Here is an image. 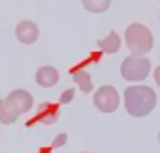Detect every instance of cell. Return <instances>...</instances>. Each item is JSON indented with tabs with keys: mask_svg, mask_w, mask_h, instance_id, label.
<instances>
[{
	"mask_svg": "<svg viewBox=\"0 0 160 153\" xmlns=\"http://www.w3.org/2000/svg\"><path fill=\"white\" fill-rule=\"evenodd\" d=\"M4 100H6L8 107H10L15 115L29 113V111L32 109V103H34L32 94H31L29 90H25V88H15V90H12Z\"/></svg>",
	"mask_w": 160,
	"mask_h": 153,
	"instance_id": "5",
	"label": "cell"
},
{
	"mask_svg": "<svg viewBox=\"0 0 160 153\" xmlns=\"http://www.w3.org/2000/svg\"><path fill=\"white\" fill-rule=\"evenodd\" d=\"M74 100V88H67L65 92H61V96H59V103L61 105H67Z\"/></svg>",
	"mask_w": 160,
	"mask_h": 153,
	"instance_id": "13",
	"label": "cell"
},
{
	"mask_svg": "<svg viewBox=\"0 0 160 153\" xmlns=\"http://www.w3.org/2000/svg\"><path fill=\"white\" fill-rule=\"evenodd\" d=\"M67 140H69V136H67L65 132H61V134H57V136L53 138L52 145H53V147H63V145L67 144Z\"/></svg>",
	"mask_w": 160,
	"mask_h": 153,
	"instance_id": "14",
	"label": "cell"
},
{
	"mask_svg": "<svg viewBox=\"0 0 160 153\" xmlns=\"http://www.w3.org/2000/svg\"><path fill=\"white\" fill-rule=\"evenodd\" d=\"M38 36H40V29H38L36 23H32V21H19L17 23V27H15V38L21 44L31 46V44H34L38 40Z\"/></svg>",
	"mask_w": 160,
	"mask_h": 153,
	"instance_id": "6",
	"label": "cell"
},
{
	"mask_svg": "<svg viewBox=\"0 0 160 153\" xmlns=\"http://www.w3.org/2000/svg\"><path fill=\"white\" fill-rule=\"evenodd\" d=\"M93 105L101 113H114L120 105V94L114 86L103 84L93 92Z\"/></svg>",
	"mask_w": 160,
	"mask_h": 153,
	"instance_id": "4",
	"label": "cell"
},
{
	"mask_svg": "<svg viewBox=\"0 0 160 153\" xmlns=\"http://www.w3.org/2000/svg\"><path fill=\"white\" fill-rule=\"evenodd\" d=\"M154 82H156V86L160 88V65L154 69Z\"/></svg>",
	"mask_w": 160,
	"mask_h": 153,
	"instance_id": "15",
	"label": "cell"
},
{
	"mask_svg": "<svg viewBox=\"0 0 160 153\" xmlns=\"http://www.w3.org/2000/svg\"><path fill=\"white\" fill-rule=\"evenodd\" d=\"M124 107L130 117H147L156 107V92L145 84H132L124 90Z\"/></svg>",
	"mask_w": 160,
	"mask_h": 153,
	"instance_id": "1",
	"label": "cell"
},
{
	"mask_svg": "<svg viewBox=\"0 0 160 153\" xmlns=\"http://www.w3.org/2000/svg\"><path fill=\"white\" fill-rule=\"evenodd\" d=\"M82 8L92 13H103L111 8V0H82Z\"/></svg>",
	"mask_w": 160,
	"mask_h": 153,
	"instance_id": "11",
	"label": "cell"
},
{
	"mask_svg": "<svg viewBox=\"0 0 160 153\" xmlns=\"http://www.w3.org/2000/svg\"><path fill=\"white\" fill-rule=\"evenodd\" d=\"M57 117H59V113L55 107H52L50 103H42L38 115H36V121L42 124H53V123H57Z\"/></svg>",
	"mask_w": 160,
	"mask_h": 153,
	"instance_id": "10",
	"label": "cell"
},
{
	"mask_svg": "<svg viewBox=\"0 0 160 153\" xmlns=\"http://www.w3.org/2000/svg\"><path fill=\"white\" fill-rule=\"evenodd\" d=\"M84 153H90V151H84Z\"/></svg>",
	"mask_w": 160,
	"mask_h": 153,
	"instance_id": "17",
	"label": "cell"
},
{
	"mask_svg": "<svg viewBox=\"0 0 160 153\" xmlns=\"http://www.w3.org/2000/svg\"><path fill=\"white\" fill-rule=\"evenodd\" d=\"M71 79L72 82L80 88V92H84V94H90L93 90V81H92V75L84 69H74L71 73Z\"/></svg>",
	"mask_w": 160,
	"mask_h": 153,
	"instance_id": "9",
	"label": "cell"
},
{
	"mask_svg": "<svg viewBox=\"0 0 160 153\" xmlns=\"http://www.w3.org/2000/svg\"><path fill=\"white\" fill-rule=\"evenodd\" d=\"M158 144H160V130H158Z\"/></svg>",
	"mask_w": 160,
	"mask_h": 153,
	"instance_id": "16",
	"label": "cell"
},
{
	"mask_svg": "<svg viewBox=\"0 0 160 153\" xmlns=\"http://www.w3.org/2000/svg\"><path fill=\"white\" fill-rule=\"evenodd\" d=\"M120 75L128 82H139L145 81L151 75V61L145 55H128L120 63Z\"/></svg>",
	"mask_w": 160,
	"mask_h": 153,
	"instance_id": "3",
	"label": "cell"
},
{
	"mask_svg": "<svg viewBox=\"0 0 160 153\" xmlns=\"http://www.w3.org/2000/svg\"><path fill=\"white\" fill-rule=\"evenodd\" d=\"M17 117H19V115H15L8 107L6 100H0V123H2V124H13L17 121Z\"/></svg>",
	"mask_w": 160,
	"mask_h": 153,
	"instance_id": "12",
	"label": "cell"
},
{
	"mask_svg": "<svg viewBox=\"0 0 160 153\" xmlns=\"http://www.w3.org/2000/svg\"><path fill=\"white\" fill-rule=\"evenodd\" d=\"M34 81L42 88H52L59 82V71L52 65H42V67H38V71L34 75Z\"/></svg>",
	"mask_w": 160,
	"mask_h": 153,
	"instance_id": "7",
	"label": "cell"
},
{
	"mask_svg": "<svg viewBox=\"0 0 160 153\" xmlns=\"http://www.w3.org/2000/svg\"><path fill=\"white\" fill-rule=\"evenodd\" d=\"M124 40L126 46L130 48L132 55H145L152 50L154 46V36L149 27L143 23H132L124 31Z\"/></svg>",
	"mask_w": 160,
	"mask_h": 153,
	"instance_id": "2",
	"label": "cell"
},
{
	"mask_svg": "<svg viewBox=\"0 0 160 153\" xmlns=\"http://www.w3.org/2000/svg\"><path fill=\"white\" fill-rule=\"evenodd\" d=\"M120 46H122V38L118 36L116 31H111L105 38H99V40H97V48L101 50L103 54H107V55L116 54L120 50Z\"/></svg>",
	"mask_w": 160,
	"mask_h": 153,
	"instance_id": "8",
	"label": "cell"
}]
</instances>
